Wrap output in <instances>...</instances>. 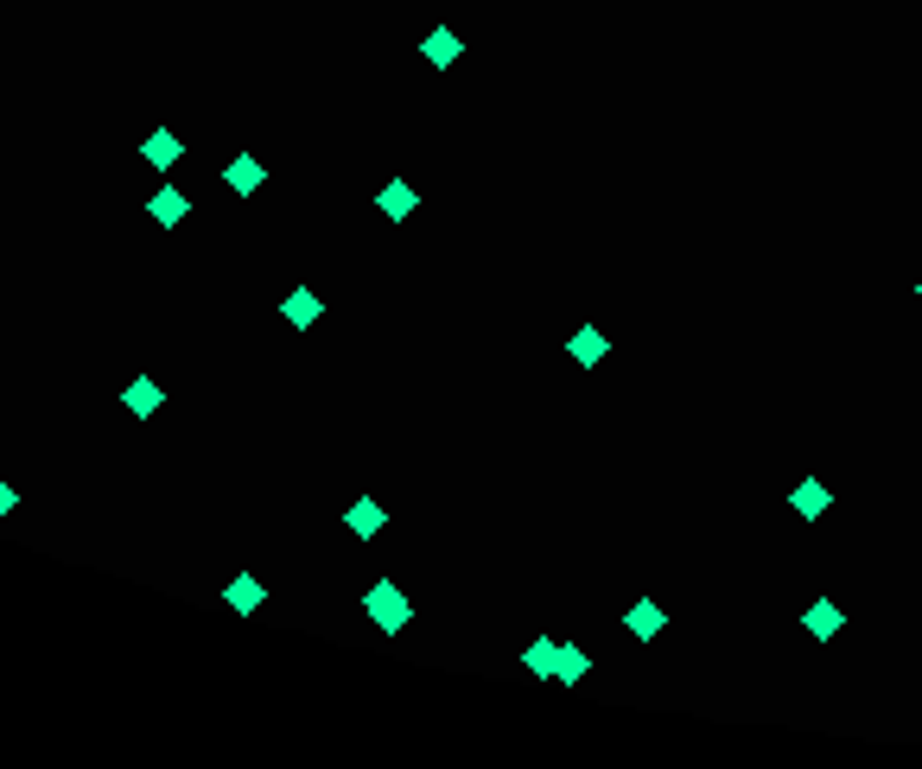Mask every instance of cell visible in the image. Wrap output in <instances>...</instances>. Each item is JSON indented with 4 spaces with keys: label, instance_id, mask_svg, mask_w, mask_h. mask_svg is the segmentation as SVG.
<instances>
[{
    "label": "cell",
    "instance_id": "30bf717a",
    "mask_svg": "<svg viewBox=\"0 0 922 769\" xmlns=\"http://www.w3.org/2000/svg\"><path fill=\"white\" fill-rule=\"evenodd\" d=\"M566 357H573L579 369L604 363V357H611V337H604L598 325H579V331H573V344H566Z\"/></svg>",
    "mask_w": 922,
    "mask_h": 769
},
{
    "label": "cell",
    "instance_id": "ac0fdd59",
    "mask_svg": "<svg viewBox=\"0 0 922 769\" xmlns=\"http://www.w3.org/2000/svg\"><path fill=\"white\" fill-rule=\"evenodd\" d=\"M917 299H922V280H917Z\"/></svg>",
    "mask_w": 922,
    "mask_h": 769
},
{
    "label": "cell",
    "instance_id": "4fadbf2b",
    "mask_svg": "<svg viewBox=\"0 0 922 769\" xmlns=\"http://www.w3.org/2000/svg\"><path fill=\"white\" fill-rule=\"evenodd\" d=\"M344 521H350V534H363V541H375L388 515H382V503H375V496H357V503L344 509Z\"/></svg>",
    "mask_w": 922,
    "mask_h": 769
},
{
    "label": "cell",
    "instance_id": "7a4b0ae2",
    "mask_svg": "<svg viewBox=\"0 0 922 769\" xmlns=\"http://www.w3.org/2000/svg\"><path fill=\"white\" fill-rule=\"evenodd\" d=\"M420 58H427L433 71H452V64L465 58V38L452 33V26H433V33L420 38Z\"/></svg>",
    "mask_w": 922,
    "mask_h": 769
},
{
    "label": "cell",
    "instance_id": "8992f818",
    "mask_svg": "<svg viewBox=\"0 0 922 769\" xmlns=\"http://www.w3.org/2000/svg\"><path fill=\"white\" fill-rule=\"evenodd\" d=\"M280 319H287L294 331H312L319 319H325V299L312 293V287H294V293L280 299Z\"/></svg>",
    "mask_w": 922,
    "mask_h": 769
},
{
    "label": "cell",
    "instance_id": "52a82bcc",
    "mask_svg": "<svg viewBox=\"0 0 922 769\" xmlns=\"http://www.w3.org/2000/svg\"><path fill=\"white\" fill-rule=\"evenodd\" d=\"M261 179H267V166H261L255 153H236V159L223 166V184H229L236 197H255V191H261Z\"/></svg>",
    "mask_w": 922,
    "mask_h": 769
},
{
    "label": "cell",
    "instance_id": "2e32d148",
    "mask_svg": "<svg viewBox=\"0 0 922 769\" xmlns=\"http://www.w3.org/2000/svg\"><path fill=\"white\" fill-rule=\"evenodd\" d=\"M802 623H809V636H814V642H827V636L840 629V604H834V598H814V604H809V617H802Z\"/></svg>",
    "mask_w": 922,
    "mask_h": 769
},
{
    "label": "cell",
    "instance_id": "ba28073f",
    "mask_svg": "<svg viewBox=\"0 0 922 769\" xmlns=\"http://www.w3.org/2000/svg\"><path fill=\"white\" fill-rule=\"evenodd\" d=\"M375 211H382V217H388V223H407V217H414V211H420V191H414V184H407V179L382 184V191H375Z\"/></svg>",
    "mask_w": 922,
    "mask_h": 769
},
{
    "label": "cell",
    "instance_id": "9a60e30c",
    "mask_svg": "<svg viewBox=\"0 0 922 769\" xmlns=\"http://www.w3.org/2000/svg\"><path fill=\"white\" fill-rule=\"evenodd\" d=\"M553 656H560V642H553V636H535V642L522 649V668H528L535 681H553Z\"/></svg>",
    "mask_w": 922,
    "mask_h": 769
},
{
    "label": "cell",
    "instance_id": "3957f363",
    "mask_svg": "<svg viewBox=\"0 0 922 769\" xmlns=\"http://www.w3.org/2000/svg\"><path fill=\"white\" fill-rule=\"evenodd\" d=\"M147 217L159 223V229H179V223L191 217V197H184L179 184H159V191L147 197Z\"/></svg>",
    "mask_w": 922,
    "mask_h": 769
},
{
    "label": "cell",
    "instance_id": "5bb4252c",
    "mask_svg": "<svg viewBox=\"0 0 922 769\" xmlns=\"http://www.w3.org/2000/svg\"><path fill=\"white\" fill-rule=\"evenodd\" d=\"M630 636H643V642H649V636H662V629H668V611H662V604H649V598H643V604H630Z\"/></svg>",
    "mask_w": 922,
    "mask_h": 769
},
{
    "label": "cell",
    "instance_id": "8fae6325",
    "mask_svg": "<svg viewBox=\"0 0 922 769\" xmlns=\"http://www.w3.org/2000/svg\"><path fill=\"white\" fill-rule=\"evenodd\" d=\"M827 503H834V490H827L821 477H802V483H795V496H789V509L802 515V521H821V515H827Z\"/></svg>",
    "mask_w": 922,
    "mask_h": 769
},
{
    "label": "cell",
    "instance_id": "9c48e42d",
    "mask_svg": "<svg viewBox=\"0 0 922 769\" xmlns=\"http://www.w3.org/2000/svg\"><path fill=\"white\" fill-rule=\"evenodd\" d=\"M223 604H229V611H242V617H255L261 604H267V586H261L255 573H236V579L223 586Z\"/></svg>",
    "mask_w": 922,
    "mask_h": 769
},
{
    "label": "cell",
    "instance_id": "6da1fadb",
    "mask_svg": "<svg viewBox=\"0 0 922 769\" xmlns=\"http://www.w3.org/2000/svg\"><path fill=\"white\" fill-rule=\"evenodd\" d=\"M363 617L382 629V636H402L407 623H414V604H407V591L395 586V579H375V586L363 591Z\"/></svg>",
    "mask_w": 922,
    "mask_h": 769
},
{
    "label": "cell",
    "instance_id": "5b68a950",
    "mask_svg": "<svg viewBox=\"0 0 922 769\" xmlns=\"http://www.w3.org/2000/svg\"><path fill=\"white\" fill-rule=\"evenodd\" d=\"M141 159H147L153 172H172V166L184 159V141L172 134V128H153L147 141H141Z\"/></svg>",
    "mask_w": 922,
    "mask_h": 769
},
{
    "label": "cell",
    "instance_id": "e0dca14e",
    "mask_svg": "<svg viewBox=\"0 0 922 769\" xmlns=\"http://www.w3.org/2000/svg\"><path fill=\"white\" fill-rule=\"evenodd\" d=\"M13 509H20V490H13V483L0 477V515H13Z\"/></svg>",
    "mask_w": 922,
    "mask_h": 769
},
{
    "label": "cell",
    "instance_id": "7c38bea8",
    "mask_svg": "<svg viewBox=\"0 0 922 769\" xmlns=\"http://www.w3.org/2000/svg\"><path fill=\"white\" fill-rule=\"evenodd\" d=\"M586 668H591V656L579 649V642H560V656H553V687H579Z\"/></svg>",
    "mask_w": 922,
    "mask_h": 769
},
{
    "label": "cell",
    "instance_id": "277c9868",
    "mask_svg": "<svg viewBox=\"0 0 922 769\" xmlns=\"http://www.w3.org/2000/svg\"><path fill=\"white\" fill-rule=\"evenodd\" d=\"M121 407H128V413H134V420H153V413H159V407H166V388H159V382H153V375H134V382H128V388H121Z\"/></svg>",
    "mask_w": 922,
    "mask_h": 769
}]
</instances>
